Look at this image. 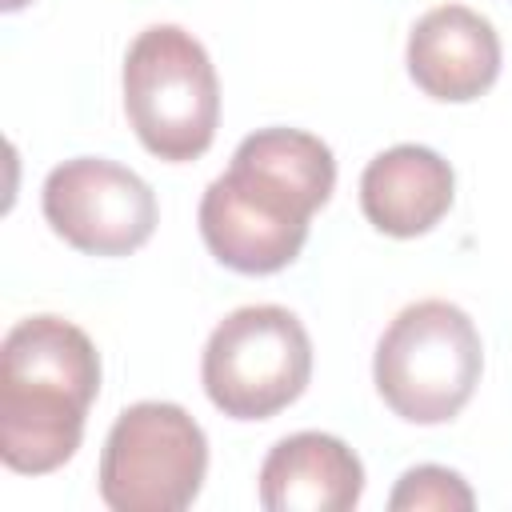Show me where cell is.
Returning <instances> with one entry per match:
<instances>
[{
  "mask_svg": "<svg viewBox=\"0 0 512 512\" xmlns=\"http://www.w3.org/2000/svg\"><path fill=\"white\" fill-rule=\"evenodd\" d=\"M336 188L332 148L304 128H260L232 152L200 196V236L208 252L244 276L288 268L304 240L308 220Z\"/></svg>",
  "mask_w": 512,
  "mask_h": 512,
  "instance_id": "cell-1",
  "label": "cell"
},
{
  "mask_svg": "<svg viewBox=\"0 0 512 512\" xmlns=\"http://www.w3.org/2000/svg\"><path fill=\"white\" fill-rule=\"evenodd\" d=\"M100 392V352L60 316H28L0 344V456L20 476L68 464Z\"/></svg>",
  "mask_w": 512,
  "mask_h": 512,
  "instance_id": "cell-2",
  "label": "cell"
},
{
  "mask_svg": "<svg viewBox=\"0 0 512 512\" xmlns=\"http://www.w3.org/2000/svg\"><path fill=\"white\" fill-rule=\"evenodd\" d=\"M484 372V344L472 316L452 300H416L384 328L372 380L384 404L408 424L460 416Z\"/></svg>",
  "mask_w": 512,
  "mask_h": 512,
  "instance_id": "cell-3",
  "label": "cell"
},
{
  "mask_svg": "<svg viewBox=\"0 0 512 512\" xmlns=\"http://www.w3.org/2000/svg\"><path fill=\"white\" fill-rule=\"evenodd\" d=\"M124 112L152 156H204L220 124V80L204 44L180 24L144 28L124 56Z\"/></svg>",
  "mask_w": 512,
  "mask_h": 512,
  "instance_id": "cell-4",
  "label": "cell"
},
{
  "mask_svg": "<svg viewBox=\"0 0 512 512\" xmlns=\"http://www.w3.org/2000/svg\"><path fill=\"white\" fill-rule=\"evenodd\" d=\"M200 380L224 416L268 420L308 388L312 340L296 312L280 304H244L212 328Z\"/></svg>",
  "mask_w": 512,
  "mask_h": 512,
  "instance_id": "cell-5",
  "label": "cell"
},
{
  "mask_svg": "<svg viewBox=\"0 0 512 512\" xmlns=\"http://www.w3.org/2000/svg\"><path fill=\"white\" fill-rule=\"evenodd\" d=\"M208 472L204 428L168 400L124 408L100 452V500L112 512H184Z\"/></svg>",
  "mask_w": 512,
  "mask_h": 512,
  "instance_id": "cell-6",
  "label": "cell"
},
{
  "mask_svg": "<svg viewBox=\"0 0 512 512\" xmlns=\"http://www.w3.org/2000/svg\"><path fill=\"white\" fill-rule=\"evenodd\" d=\"M52 232L88 256H128L156 232V192L132 168L104 156H76L48 172L40 192Z\"/></svg>",
  "mask_w": 512,
  "mask_h": 512,
  "instance_id": "cell-7",
  "label": "cell"
},
{
  "mask_svg": "<svg viewBox=\"0 0 512 512\" xmlns=\"http://www.w3.org/2000/svg\"><path fill=\"white\" fill-rule=\"evenodd\" d=\"M408 76L432 100H480L500 76V36L492 20L464 4L424 12L408 36Z\"/></svg>",
  "mask_w": 512,
  "mask_h": 512,
  "instance_id": "cell-8",
  "label": "cell"
},
{
  "mask_svg": "<svg viewBox=\"0 0 512 512\" xmlns=\"http://www.w3.org/2000/svg\"><path fill=\"white\" fill-rule=\"evenodd\" d=\"M456 196L452 164L424 144H396L368 160L360 176V208L384 236L412 240L432 232Z\"/></svg>",
  "mask_w": 512,
  "mask_h": 512,
  "instance_id": "cell-9",
  "label": "cell"
},
{
  "mask_svg": "<svg viewBox=\"0 0 512 512\" xmlns=\"http://www.w3.org/2000/svg\"><path fill=\"white\" fill-rule=\"evenodd\" d=\"M360 492V456L328 432L284 436L260 464V504L268 512H348Z\"/></svg>",
  "mask_w": 512,
  "mask_h": 512,
  "instance_id": "cell-10",
  "label": "cell"
},
{
  "mask_svg": "<svg viewBox=\"0 0 512 512\" xmlns=\"http://www.w3.org/2000/svg\"><path fill=\"white\" fill-rule=\"evenodd\" d=\"M388 508L392 512H468V508H476V492L452 468L416 464L396 480Z\"/></svg>",
  "mask_w": 512,
  "mask_h": 512,
  "instance_id": "cell-11",
  "label": "cell"
},
{
  "mask_svg": "<svg viewBox=\"0 0 512 512\" xmlns=\"http://www.w3.org/2000/svg\"><path fill=\"white\" fill-rule=\"evenodd\" d=\"M24 4H32V0H0V8H4V12H20Z\"/></svg>",
  "mask_w": 512,
  "mask_h": 512,
  "instance_id": "cell-12",
  "label": "cell"
}]
</instances>
